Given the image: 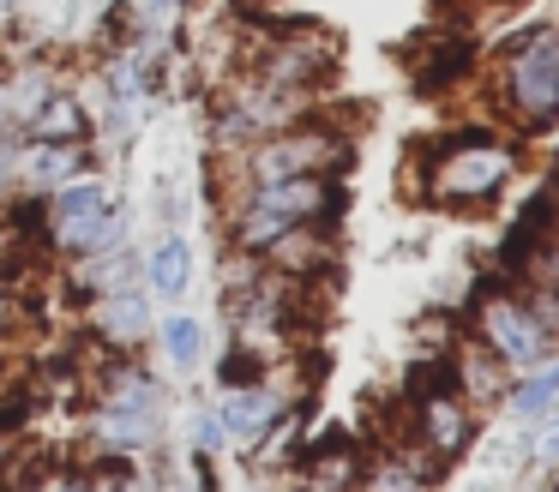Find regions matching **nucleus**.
I'll return each mask as SVG.
<instances>
[{
	"instance_id": "obj_28",
	"label": "nucleus",
	"mask_w": 559,
	"mask_h": 492,
	"mask_svg": "<svg viewBox=\"0 0 559 492\" xmlns=\"http://www.w3.org/2000/svg\"><path fill=\"white\" fill-rule=\"evenodd\" d=\"M0 139H13V120H7V79H0Z\"/></svg>"
},
{
	"instance_id": "obj_7",
	"label": "nucleus",
	"mask_w": 559,
	"mask_h": 492,
	"mask_svg": "<svg viewBox=\"0 0 559 492\" xmlns=\"http://www.w3.org/2000/svg\"><path fill=\"white\" fill-rule=\"evenodd\" d=\"M157 331V300L145 288H115V295L85 300V343L103 355H145Z\"/></svg>"
},
{
	"instance_id": "obj_24",
	"label": "nucleus",
	"mask_w": 559,
	"mask_h": 492,
	"mask_svg": "<svg viewBox=\"0 0 559 492\" xmlns=\"http://www.w3.org/2000/svg\"><path fill=\"white\" fill-rule=\"evenodd\" d=\"M530 451H535V463H542V468H559V420H547V432H542V439H530Z\"/></svg>"
},
{
	"instance_id": "obj_13",
	"label": "nucleus",
	"mask_w": 559,
	"mask_h": 492,
	"mask_svg": "<svg viewBox=\"0 0 559 492\" xmlns=\"http://www.w3.org/2000/svg\"><path fill=\"white\" fill-rule=\"evenodd\" d=\"M445 367H451V391H457L463 403L475 408V415H481V408H499V403H506L511 379H518V372H511L499 355H487L475 336H457V343H451Z\"/></svg>"
},
{
	"instance_id": "obj_4",
	"label": "nucleus",
	"mask_w": 559,
	"mask_h": 492,
	"mask_svg": "<svg viewBox=\"0 0 559 492\" xmlns=\"http://www.w3.org/2000/svg\"><path fill=\"white\" fill-rule=\"evenodd\" d=\"M493 103L506 115V127L523 132V139L559 127V24H530L499 48Z\"/></svg>"
},
{
	"instance_id": "obj_8",
	"label": "nucleus",
	"mask_w": 559,
	"mask_h": 492,
	"mask_svg": "<svg viewBox=\"0 0 559 492\" xmlns=\"http://www.w3.org/2000/svg\"><path fill=\"white\" fill-rule=\"evenodd\" d=\"M169 384L145 355H103L91 367V408H121V415H163Z\"/></svg>"
},
{
	"instance_id": "obj_15",
	"label": "nucleus",
	"mask_w": 559,
	"mask_h": 492,
	"mask_svg": "<svg viewBox=\"0 0 559 492\" xmlns=\"http://www.w3.org/2000/svg\"><path fill=\"white\" fill-rule=\"evenodd\" d=\"M19 139L25 144H97V115H91V103L73 91V79H67L61 91L19 127Z\"/></svg>"
},
{
	"instance_id": "obj_14",
	"label": "nucleus",
	"mask_w": 559,
	"mask_h": 492,
	"mask_svg": "<svg viewBox=\"0 0 559 492\" xmlns=\"http://www.w3.org/2000/svg\"><path fill=\"white\" fill-rule=\"evenodd\" d=\"M439 475H445V463H433L421 444L391 439L379 456H367L355 492H439Z\"/></svg>"
},
{
	"instance_id": "obj_3",
	"label": "nucleus",
	"mask_w": 559,
	"mask_h": 492,
	"mask_svg": "<svg viewBox=\"0 0 559 492\" xmlns=\"http://www.w3.org/2000/svg\"><path fill=\"white\" fill-rule=\"evenodd\" d=\"M518 168H523L518 144L499 139V132H451L433 151L415 156L409 187L415 199L445 204V211H481L518 180Z\"/></svg>"
},
{
	"instance_id": "obj_5",
	"label": "nucleus",
	"mask_w": 559,
	"mask_h": 492,
	"mask_svg": "<svg viewBox=\"0 0 559 492\" xmlns=\"http://www.w3.org/2000/svg\"><path fill=\"white\" fill-rule=\"evenodd\" d=\"M469 336L487 348V355H499L511 372H535L547 367V360L559 355V343L535 324V312L523 307L518 288H481L469 307Z\"/></svg>"
},
{
	"instance_id": "obj_12",
	"label": "nucleus",
	"mask_w": 559,
	"mask_h": 492,
	"mask_svg": "<svg viewBox=\"0 0 559 492\" xmlns=\"http://www.w3.org/2000/svg\"><path fill=\"white\" fill-rule=\"evenodd\" d=\"M85 175H103L97 144H25V139H19V192L49 199L55 187L85 180Z\"/></svg>"
},
{
	"instance_id": "obj_20",
	"label": "nucleus",
	"mask_w": 559,
	"mask_h": 492,
	"mask_svg": "<svg viewBox=\"0 0 559 492\" xmlns=\"http://www.w3.org/2000/svg\"><path fill=\"white\" fill-rule=\"evenodd\" d=\"M181 439H187V451H199V456H223V451H229V432H223L217 403H193V408H187Z\"/></svg>"
},
{
	"instance_id": "obj_6",
	"label": "nucleus",
	"mask_w": 559,
	"mask_h": 492,
	"mask_svg": "<svg viewBox=\"0 0 559 492\" xmlns=\"http://www.w3.org/2000/svg\"><path fill=\"white\" fill-rule=\"evenodd\" d=\"M415 420H409V444H421L433 463H457L475 444V408L451 391V367H427L415 372Z\"/></svg>"
},
{
	"instance_id": "obj_26",
	"label": "nucleus",
	"mask_w": 559,
	"mask_h": 492,
	"mask_svg": "<svg viewBox=\"0 0 559 492\" xmlns=\"http://www.w3.org/2000/svg\"><path fill=\"white\" fill-rule=\"evenodd\" d=\"M43 492H91V487H85V475H79V468H61V475H55Z\"/></svg>"
},
{
	"instance_id": "obj_11",
	"label": "nucleus",
	"mask_w": 559,
	"mask_h": 492,
	"mask_svg": "<svg viewBox=\"0 0 559 492\" xmlns=\"http://www.w3.org/2000/svg\"><path fill=\"white\" fill-rule=\"evenodd\" d=\"M139 288L163 307L187 300V288H193V240H187V228H157L139 247Z\"/></svg>"
},
{
	"instance_id": "obj_22",
	"label": "nucleus",
	"mask_w": 559,
	"mask_h": 492,
	"mask_svg": "<svg viewBox=\"0 0 559 492\" xmlns=\"http://www.w3.org/2000/svg\"><path fill=\"white\" fill-rule=\"evenodd\" d=\"M518 295H523V307L535 312V324H542L547 336L559 343V295L554 288H535V283H518Z\"/></svg>"
},
{
	"instance_id": "obj_19",
	"label": "nucleus",
	"mask_w": 559,
	"mask_h": 492,
	"mask_svg": "<svg viewBox=\"0 0 559 492\" xmlns=\"http://www.w3.org/2000/svg\"><path fill=\"white\" fill-rule=\"evenodd\" d=\"M115 204H121V192L103 175H85V180L55 187L49 199H43V216H49V223H73V216H103V211H115Z\"/></svg>"
},
{
	"instance_id": "obj_23",
	"label": "nucleus",
	"mask_w": 559,
	"mask_h": 492,
	"mask_svg": "<svg viewBox=\"0 0 559 492\" xmlns=\"http://www.w3.org/2000/svg\"><path fill=\"white\" fill-rule=\"evenodd\" d=\"M19 192V139H0V204Z\"/></svg>"
},
{
	"instance_id": "obj_17",
	"label": "nucleus",
	"mask_w": 559,
	"mask_h": 492,
	"mask_svg": "<svg viewBox=\"0 0 559 492\" xmlns=\"http://www.w3.org/2000/svg\"><path fill=\"white\" fill-rule=\"evenodd\" d=\"M151 348H157V360L175 379H193L205 367V319H193V312H163L157 331H151Z\"/></svg>"
},
{
	"instance_id": "obj_2",
	"label": "nucleus",
	"mask_w": 559,
	"mask_h": 492,
	"mask_svg": "<svg viewBox=\"0 0 559 492\" xmlns=\"http://www.w3.org/2000/svg\"><path fill=\"white\" fill-rule=\"evenodd\" d=\"M343 204H349V192H343L337 175L265 180V187H241L235 199H223L217 204V228H223V247L253 252V259H259L283 228H301V223L337 228Z\"/></svg>"
},
{
	"instance_id": "obj_27",
	"label": "nucleus",
	"mask_w": 559,
	"mask_h": 492,
	"mask_svg": "<svg viewBox=\"0 0 559 492\" xmlns=\"http://www.w3.org/2000/svg\"><path fill=\"white\" fill-rule=\"evenodd\" d=\"M247 492H295V487H289V475H253Z\"/></svg>"
},
{
	"instance_id": "obj_18",
	"label": "nucleus",
	"mask_w": 559,
	"mask_h": 492,
	"mask_svg": "<svg viewBox=\"0 0 559 492\" xmlns=\"http://www.w3.org/2000/svg\"><path fill=\"white\" fill-rule=\"evenodd\" d=\"M554 408H559V355L547 360V367H535V372H518V379H511V391H506V415L523 420V427L547 420Z\"/></svg>"
},
{
	"instance_id": "obj_21",
	"label": "nucleus",
	"mask_w": 559,
	"mask_h": 492,
	"mask_svg": "<svg viewBox=\"0 0 559 492\" xmlns=\"http://www.w3.org/2000/svg\"><path fill=\"white\" fill-rule=\"evenodd\" d=\"M265 372H271L265 355H253V348L229 343V348H223V360H217V391H247V384H259Z\"/></svg>"
},
{
	"instance_id": "obj_1",
	"label": "nucleus",
	"mask_w": 559,
	"mask_h": 492,
	"mask_svg": "<svg viewBox=\"0 0 559 492\" xmlns=\"http://www.w3.org/2000/svg\"><path fill=\"white\" fill-rule=\"evenodd\" d=\"M355 163V132L331 115H313L289 132H271V139L247 144V151L211 156V192L235 199L241 187H265V180H301V175H349Z\"/></svg>"
},
{
	"instance_id": "obj_25",
	"label": "nucleus",
	"mask_w": 559,
	"mask_h": 492,
	"mask_svg": "<svg viewBox=\"0 0 559 492\" xmlns=\"http://www.w3.org/2000/svg\"><path fill=\"white\" fill-rule=\"evenodd\" d=\"M175 7H181V0H139V19L163 24V19H175Z\"/></svg>"
},
{
	"instance_id": "obj_10",
	"label": "nucleus",
	"mask_w": 559,
	"mask_h": 492,
	"mask_svg": "<svg viewBox=\"0 0 559 492\" xmlns=\"http://www.w3.org/2000/svg\"><path fill=\"white\" fill-rule=\"evenodd\" d=\"M337 259H343L337 235H331L325 223L283 228V235L259 252V264H265V271L289 276V283H313V288H325V276H337Z\"/></svg>"
},
{
	"instance_id": "obj_9",
	"label": "nucleus",
	"mask_w": 559,
	"mask_h": 492,
	"mask_svg": "<svg viewBox=\"0 0 559 492\" xmlns=\"http://www.w3.org/2000/svg\"><path fill=\"white\" fill-rule=\"evenodd\" d=\"M361 468H367V451L349 439L343 427H325L301 444L289 468V487L295 492H355L361 487Z\"/></svg>"
},
{
	"instance_id": "obj_31",
	"label": "nucleus",
	"mask_w": 559,
	"mask_h": 492,
	"mask_svg": "<svg viewBox=\"0 0 559 492\" xmlns=\"http://www.w3.org/2000/svg\"><path fill=\"white\" fill-rule=\"evenodd\" d=\"M554 492H559V487H554Z\"/></svg>"
},
{
	"instance_id": "obj_30",
	"label": "nucleus",
	"mask_w": 559,
	"mask_h": 492,
	"mask_svg": "<svg viewBox=\"0 0 559 492\" xmlns=\"http://www.w3.org/2000/svg\"><path fill=\"white\" fill-rule=\"evenodd\" d=\"M0 7H13V0H0Z\"/></svg>"
},
{
	"instance_id": "obj_29",
	"label": "nucleus",
	"mask_w": 559,
	"mask_h": 492,
	"mask_svg": "<svg viewBox=\"0 0 559 492\" xmlns=\"http://www.w3.org/2000/svg\"><path fill=\"white\" fill-rule=\"evenodd\" d=\"M7 372H13V367H7V355H0V384H7Z\"/></svg>"
},
{
	"instance_id": "obj_16",
	"label": "nucleus",
	"mask_w": 559,
	"mask_h": 492,
	"mask_svg": "<svg viewBox=\"0 0 559 492\" xmlns=\"http://www.w3.org/2000/svg\"><path fill=\"white\" fill-rule=\"evenodd\" d=\"M85 439H91V456H151V451H163V415L91 408Z\"/></svg>"
}]
</instances>
